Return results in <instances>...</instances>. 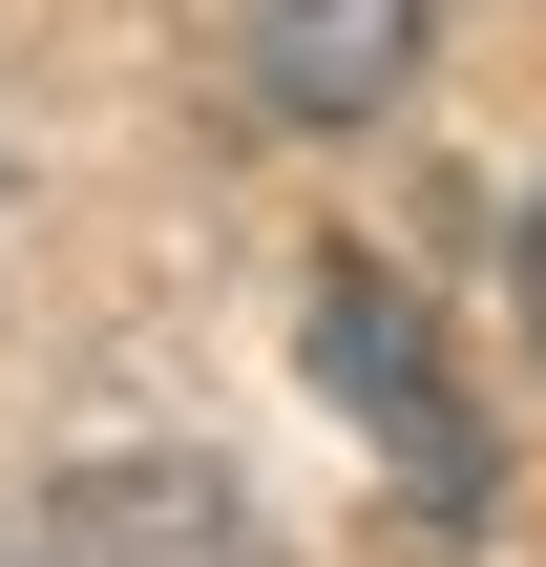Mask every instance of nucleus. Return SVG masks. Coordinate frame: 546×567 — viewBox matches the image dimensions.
I'll return each instance as SVG.
<instances>
[{
  "label": "nucleus",
  "mask_w": 546,
  "mask_h": 567,
  "mask_svg": "<svg viewBox=\"0 0 546 567\" xmlns=\"http://www.w3.org/2000/svg\"><path fill=\"white\" fill-rule=\"evenodd\" d=\"M526 316H546V210H526Z\"/></svg>",
  "instance_id": "20e7f679"
},
{
  "label": "nucleus",
  "mask_w": 546,
  "mask_h": 567,
  "mask_svg": "<svg viewBox=\"0 0 546 567\" xmlns=\"http://www.w3.org/2000/svg\"><path fill=\"white\" fill-rule=\"evenodd\" d=\"M316 379L358 400V442H379V463H421L442 505H484V421L442 400V337L400 316V274H358V252L316 274Z\"/></svg>",
  "instance_id": "f257e3e1"
},
{
  "label": "nucleus",
  "mask_w": 546,
  "mask_h": 567,
  "mask_svg": "<svg viewBox=\"0 0 546 567\" xmlns=\"http://www.w3.org/2000/svg\"><path fill=\"white\" fill-rule=\"evenodd\" d=\"M231 63L274 126H379L421 84V0H231Z\"/></svg>",
  "instance_id": "f03ea898"
},
{
  "label": "nucleus",
  "mask_w": 546,
  "mask_h": 567,
  "mask_svg": "<svg viewBox=\"0 0 546 567\" xmlns=\"http://www.w3.org/2000/svg\"><path fill=\"white\" fill-rule=\"evenodd\" d=\"M63 567H253V505L210 463H84L63 484Z\"/></svg>",
  "instance_id": "7ed1b4c3"
},
{
  "label": "nucleus",
  "mask_w": 546,
  "mask_h": 567,
  "mask_svg": "<svg viewBox=\"0 0 546 567\" xmlns=\"http://www.w3.org/2000/svg\"><path fill=\"white\" fill-rule=\"evenodd\" d=\"M0 567H21V547H0Z\"/></svg>",
  "instance_id": "39448f33"
}]
</instances>
